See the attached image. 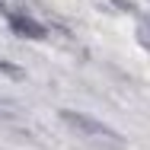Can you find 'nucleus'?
I'll use <instances>...</instances> for the list:
<instances>
[{
    "mask_svg": "<svg viewBox=\"0 0 150 150\" xmlns=\"http://www.w3.org/2000/svg\"><path fill=\"white\" fill-rule=\"evenodd\" d=\"M137 38H141V45H144V48H150V23H147V19L137 26Z\"/></svg>",
    "mask_w": 150,
    "mask_h": 150,
    "instance_id": "nucleus-3",
    "label": "nucleus"
},
{
    "mask_svg": "<svg viewBox=\"0 0 150 150\" xmlns=\"http://www.w3.org/2000/svg\"><path fill=\"white\" fill-rule=\"evenodd\" d=\"M0 70H3V74H13L16 80L23 77V70H19V67H13V64H3V61H0Z\"/></svg>",
    "mask_w": 150,
    "mask_h": 150,
    "instance_id": "nucleus-4",
    "label": "nucleus"
},
{
    "mask_svg": "<svg viewBox=\"0 0 150 150\" xmlns=\"http://www.w3.org/2000/svg\"><path fill=\"white\" fill-rule=\"evenodd\" d=\"M61 118L67 121L77 134H83V137H93V141H102V144H115L121 147L125 144V137H121L118 131H112L109 125H102L99 118H90V115H80V112H61Z\"/></svg>",
    "mask_w": 150,
    "mask_h": 150,
    "instance_id": "nucleus-1",
    "label": "nucleus"
},
{
    "mask_svg": "<svg viewBox=\"0 0 150 150\" xmlns=\"http://www.w3.org/2000/svg\"><path fill=\"white\" fill-rule=\"evenodd\" d=\"M0 115H10V109H3V105H0Z\"/></svg>",
    "mask_w": 150,
    "mask_h": 150,
    "instance_id": "nucleus-5",
    "label": "nucleus"
},
{
    "mask_svg": "<svg viewBox=\"0 0 150 150\" xmlns=\"http://www.w3.org/2000/svg\"><path fill=\"white\" fill-rule=\"evenodd\" d=\"M10 26L23 38H45V26L35 23V19H29V16H23V13H10Z\"/></svg>",
    "mask_w": 150,
    "mask_h": 150,
    "instance_id": "nucleus-2",
    "label": "nucleus"
}]
</instances>
